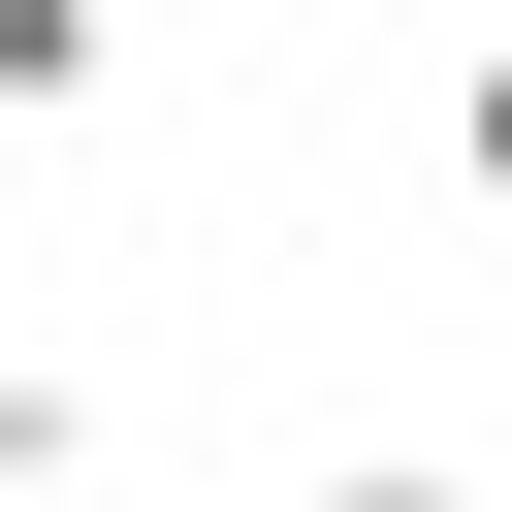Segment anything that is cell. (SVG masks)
<instances>
[{
  "instance_id": "cell-1",
  "label": "cell",
  "mask_w": 512,
  "mask_h": 512,
  "mask_svg": "<svg viewBox=\"0 0 512 512\" xmlns=\"http://www.w3.org/2000/svg\"><path fill=\"white\" fill-rule=\"evenodd\" d=\"M96 64H128V0H0V128H64Z\"/></svg>"
},
{
  "instance_id": "cell-2",
  "label": "cell",
  "mask_w": 512,
  "mask_h": 512,
  "mask_svg": "<svg viewBox=\"0 0 512 512\" xmlns=\"http://www.w3.org/2000/svg\"><path fill=\"white\" fill-rule=\"evenodd\" d=\"M64 448H96V416H64V384H32V352H0V512H32V480H64Z\"/></svg>"
},
{
  "instance_id": "cell-3",
  "label": "cell",
  "mask_w": 512,
  "mask_h": 512,
  "mask_svg": "<svg viewBox=\"0 0 512 512\" xmlns=\"http://www.w3.org/2000/svg\"><path fill=\"white\" fill-rule=\"evenodd\" d=\"M448 160H480V192H512V32H480V64H448Z\"/></svg>"
},
{
  "instance_id": "cell-4",
  "label": "cell",
  "mask_w": 512,
  "mask_h": 512,
  "mask_svg": "<svg viewBox=\"0 0 512 512\" xmlns=\"http://www.w3.org/2000/svg\"><path fill=\"white\" fill-rule=\"evenodd\" d=\"M288 512H480V480H416V448H352V480H288Z\"/></svg>"
}]
</instances>
